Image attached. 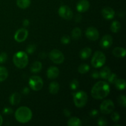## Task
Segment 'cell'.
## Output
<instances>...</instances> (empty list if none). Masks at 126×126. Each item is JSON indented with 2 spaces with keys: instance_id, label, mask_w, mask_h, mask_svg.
I'll return each instance as SVG.
<instances>
[{
  "instance_id": "obj_4",
  "label": "cell",
  "mask_w": 126,
  "mask_h": 126,
  "mask_svg": "<svg viewBox=\"0 0 126 126\" xmlns=\"http://www.w3.org/2000/svg\"><path fill=\"white\" fill-rule=\"evenodd\" d=\"M87 95L84 91H79L74 94V103L78 108H82L86 105L87 102Z\"/></svg>"
},
{
  "instance_id": "obj_29",
  "label": "cell",
  "mask_w": 126,
  "mask_h": 126,
  "mask_svg": "<svg viewBox=\"0 0 126 126\" xmlns=\"http://www.w3.org/2000/svg\"><path fill=\"white\" fill-rule=\"evenodd\" d=\"M118 102L120 105L122 107H126V98L124 95H121L118 98Z\"/></svg>"
},
{
  "instance_id": "obj_26",
  "label": "cell",
  "mask_w": 126,
  "mask_h": 126,
  "mask_svg": "<svg viewBox=\"0 0 126 126\" xmlns=\"http://www.w3.org/2000/svg\"><path fill=\"white\" fill-rule=\"evenodd\" d=\"M8 77V71L4 66H0V82L5 81Z\"/></svg>"
},
{
  "instance_id": "obj_14",
  "label": "cell",
  "mask_w": 126,
  "mask_h": 126,
  "mask_svg": "<svg viewBox=\"0 0 126 126\" xmlns=\"http://www.w3.org/2000/svg\"><path fill=\"white\" fill-rule=\"evenodd\" d=\"M102 14L103 18L107 20H111L115 16V12L114 10L110 7H106L102 9Z\"/></svg>"
},
{
  "instance_id": "obj_2",
  "label": "cell",
  "mask_w": 126,
  "mask_h": 126,
  "mask_svg": "<svg viewBox=\"0 0 126 126\" xmlns=\"http://www.w3.org/2000/svg\"><path fill=\"white\" fill-rule=\"evenodd\" d=\"M32 111L27 107H19L15 113L16 120L22 124L28 123L32 119Z\"/></svg>"
},
{
  "instance_id": "obj_28",
  "label": "cell",
  "mask_w": 126,
  "mask_h": 126,
  "mask_svg": "<svg viewBox=\"0 0 126 126\" xmlns=\"http://www.w3.org/2000/svg\"><path fill=\"white\" fill-rule=\"evenodd\" d=\"M78 70V72L79 73L85 74L89 72V71L90 70V67L87 64H82V65H79Z\"/></svg>"
},
{
  "instance_id": "obj_8",
  "label": "cell",
  "mask_w": 126,
  "mask_h": 126,
  "mask_svg": "<svg viewBox=\"0 0 126 126\" xmlns=\"http://www.w3.org/2000/svg\"><path fill=\"white\" fill-rule=\"evenodd\" d=\"M100 109L103 114H110L114 110V104L111 100H106L101 103Z\"/></svg>"
},
{
  "instance_id": "obj_39",
  "label": "cell",
  "mask_w": 126,
  "mask_h": 126,
  "mask_svg": "<svg viewBox=\"0 0 126 126\" xmlns=\"http://www.w3.org/2000/svg\"><path fill=\"white\" fill-rule=\"evenodd\" d=\"M90 114H91V116H92V117L97 116L98 114V110H92L91 111Z\"/></svg>"
},
{
  "instance_id": "obj_3",
  "label": "cell",
  "mask_w": 126,
  "mask_h": 126,
  "mask_svg": "<svg viewBox=\"0 0 126 126\" xmlns=\"http://www.w3.org/2000/svg\"><path fill=\"white\" fill-rule=\"evenodd\" d=\"M13 62L14 65L18 68H24L28 65V55L25 52H18L14 56Z\"/></svg>"
},
{
  "instance_id": "obj_22",
  "label": "cell",
  "mask_w": 126,
  "mask_h": 126,
  "mask_svg": "<svg viewBox=\"0 0 126 126\" xmlns=\"http://www.w3.org/2000/svg\"><path fill=\"white\" fill-rule=\"evenodd\" d=\"M17 6L20 9L28 8L31 4V0H17L16 1Z\"/></svg>"
},
{
  "instance_id": "obj_10",
  "label": "cell",
  "mask_w": 126,
  "mask_h": 126,
  "mask_svg": "<svg viewBox=\"0 0 126 126\" xmlns=\"http://www.w3.org/2000/svg\"><path fill=\"white\" fill-rule=\"evenodd\" d=\"M28 35V32L25 28H20L16 32L14 39L18 43H22L26 40Z\"/></svg>"
},
{
  "instance_id": "obj_40",
  "label": "cell",
  "mask_w": 126,
  "mask_h": 126,
  "mask_svg": "<svg viewBox=\"0 0 126 126\" xmlns=\"http://www.w3.org/2000/svg\"><path fill=\"white\" fill-rule=\"evenodd\" d=\"M63 114H65V116L69 117L71 115V111L68 109H65L63 110Z\"/></svg>"
},
{
  "instance_id": "obj_17",
  "label": "cell",
  "mask_w": 126,
  "mask_h": 126,
  "mask_svg": "<svg viewBox=\"0 0 126 126\" xmlns=\"http://www.w3.org/2000/svg\"><path fill=\"white\" fill-rule=\"evenodd\" d=\"M21 100V96L17 92H15L13 94L11 95L10 97V103L12 105H17L20 103Z\"/></svg>"
},
{
  "instance_id": "obj_20",
  "label": "cell",
  "mask_w": 126,
  "mask_h": 126,
  "mask_svg": "<svg viewBox=\"0 0 126 126\" xmlns=\"http://www.w3.org/2000/svg\"><path fill=\"white\" fill-rule=\"evenodd\" d=\"M59 83L56 81H53L49 85V92L51 94H56L59 92Z\"/></svg>"
},
{
  "instance_id": "obj_36",
  "label": "cell",
  "mask_w": 126,
  "mask_h": 126,
  "mask_svg": "<svg viewBox=\"0 0 126 126\" xmlns=\"http://www.w3.org/2000/svg\"><path fill=\"white\" fill-rule=\"evenodd\" d=\"M107 121L103 118H100L98 120V124L100 126H105L107 125Z\"/></svg>"
},
{
  "instance_id": "obj_15",
  "label": "cell",
  "mask_w": 126,
  "mask_h": 126,
  "mask_svg": "<svg viewBox=\"0 0 126 126\" xmlns=\"http://www.w3.org/2000/svg\"><path fill=\"white\" fill-rule=\"evenodd\" d=\"M59 70L56 66H50L47 71V76L49 79H53L59 76Z\"/></svg>"
},
{
  "instance_id": "obj_6",
  "label": "cell",
  "mask_w": 126,
  "mask_h": 126,
  "mask_svg": "<svg viewBox=\"0 0 126 126\" xmlns=\"http://www.w3.org/2000/svg\"><path fill=\"white\" fill-rule=\"evenodd\" d=\"M43 81L41 78L38 76H33L30 78L29 85L32 89L34 91H40L43 87Z\"/></svg>"
},
{
  "instance_id": "obj_38",
  "label": "cell",
  "mask_w": 126,
  "mask_h": 126,
  "mask_svg": "<svg viewBox=\"0 0 126 126\" xmlns=\"http://www.w3.org/2000/svg\"><path fill=\"white\" fill-rule=\"evenodd\" d=\"M12 112H13V111L10 108H4L2 111V113L5 114H12Z\"/></svg>"
},
{
  "instance_id": "obj_19",
  "label": "cell",
  "mask_w": 126,
  "mask_h": 126,
  "mask_svg": "<svg viewBox=\"0 0 126 126\" xmlns=\"http://www.w3.org/2000/svg\"><path fill=\"white\" fill-rule=\"evenodd\" d=\"M111 73V72L110 68L108 66H105L100 71V77L102 79H107L109 77Z\"/></svg>"
},
{
  "instance_id": "obj_34",
  "label": "cell",
  "mask_w": 126,
  "mask_h": 126,
  "mask_svg": "<svg viewBox=\"0 0 126 126\" xmlns=\"http://www.w3.org/2000/svg\"><path fill=\"white\" fill-rule=\"evenodd\" d=\"M7 59V55L6 52H1V54H0V63H1L6 62Z\"/></svg>"
},
{
  "instance_id": "obj_35",
  "label": "cell",
  "mask_w": 126,
  "mask_h": 126,
  "mask_svg": "<svg viewBox=\"0 0 126 126\" xmlns=\"http://www.w3.org/2000/svg\"><path fill=\"white\" fill-rule=\"evenodd\" d=\"M120 119V116L117 112H114L111 114V119L114 122H118Z\"/></svg>"
},
{
  "instance_id": "obj_41",
  "label": "cell",
  "mask_w": 126,
  "mask_h": 126,
  "mask_svg": "<svg viewBox=\"0 0 126 126\" xmlns=\"http://www.w3.org/2000/svg\"><path fill=\"white\" fill-rule=\"evenodd\" d=\"M29 24H30V23H29V20H28L25 19L24 21H23V25L25 26V27H27V26L29 25Z\"/></svg>"
},
{
  "instance_id": "obj_23",
  "label": "cell",
  "mask_w": 126,
  "mask_h": 126,
  "mask_svg": "<svg viewBox=\"0 0 126 126\" xmlns=\"http://www.w3.org/2000/svg\"><path fill=\"white\" fill-rule=\"evenodd\" d=\"M67 124L68 126H81L82 125V123L78 118L73 117L69 119Z\"/></svg>"
},
{
  "instance_id": "obj_31",
  "label": "cell",
  "mask_w": 126,
  "mask_h": 126,
  "mask_svg": "<svg viewBox=\"0 0 126 126\" xmlns=\"http://www.w3.org/2000/svg\"><path fill=\"white\" fill-rule=\"evenodd\" d=\"M36 50V46L34 44H30L27 46V49H26V52L27 53L29 54H33Z\"/></svg>"
},
{
  "instance_id": "obj_21",
  "label": "cell",
  "mask_w": 126,
  "mask_h": 126,
  "mask_svg": "<svg viewBox=\"0 0 126 126\" xmlns=\"http://www.w3.org/2000/svg\"><path fill=\"white\" fill-rule=\"evenodd\" d=\"M42 69V63L40 62L36 61L32 65L30 68V70L33 73H39Z\"/></svg>"
},
{
  "instance_id": "obj_16",
  "label": "cell",
  "mask_w": 126,
  "mask_h": 126,
  "mask_svg": "<svg viewBox=\"0 0 126 126\" xmlns=\"http://www.w3.org/2000/svg\"><path fill=\"white\" fill-rule=\"evenodd\" d=\"M126 54V50L124 48L117 47L113 50V54L114 56L118 58H124Z\"/></svg>"
},
{
  "instance_id": "obj_44",
  "label": "cell",
  "mask_w": 126,
  "mask_h": 126,
  "mask_svg": "<svg viewBox=\"0 0 126 126\" xmlns=\"http://www.w3.org/2000/svg\"><path fill=\"white\" fill-rule=\"evenodd\" d=\"M2 121H3V119H2V117L1 116V115L0 114V126L2 125Z\"/></svg>"
},
{
  "instance_id": "obj_33",
  "label": "cell",
  "mask_w": 126,
  "mask_h": 126,
  "mask_svg": "<svg viewBox=\"0 0 126 126\" xmlns=\"http://www.w3.org/2000/svg\"><path fill=\"white\" fill-rule=\"evenodd\" d=\"M70 40H71V38L68 35H65L63 37H62L61 38V42L62 44H68L70 43Z\"/></svg>"
},
{
  "instance_id": "obj_18",
  "label": "cell",
  "mask_w": 126,
  "mask_h": 126,
  "mask_svg": "<svg viewBox=\"0 0 126 126\" xmlns=\"http://www.w3.org/2000/svg\"><path fill=\"white\" fill-rule=\"evenodd\" d=\"M92 54V49L90 47H84L80 51V57L81 59H87Z\"/></svg>"
},
{
  "instance_id": "obj_27",
  "label": "cell",
  "mask_w": 126,
  "mask_h": 126,
  "mask_svg": "<svg viewBox=\"0 0 126 126\" xmlns=\"http://www.w3.org/2000/svg\"><path fill=\"white\" fill-rule=\"evenodd\" d=\"M115 86L118 89L124 90L126 88V81L123 79H117L115 82Z\"/></svg>"
},
{
  "instance_id": "obj_11",
  "label": "cell",
  "mask_w": 126,
  "mask_h": 126,
  "mask_svg": "<svg viewBox=\"0 0 126 126\" xmlns=\"http://www.w3.org/2000/svg\"><path fill=\"white\" fill-rule=\"evenodd\" d=\"M86 36L91 41H96L99 38V32L95 27H89L86 31Z\"/></svg>"
},
{
  "instance_id": "obj_30",
  "label": "cell",
  "mask_w": 126,
  "mask_h": 126,
  "mask_svg": "<svg viewBox=\"0 0 126 126\" xmlns=\"http://www.w3.org/2000/svg\"><path fill=\"white\" fill-rule=\"evenodd\" d=\"M70 89L72 91H75L79 87V82L77 79H73L70 82Z\"/></svg>"
},
{
  "instance_id": "obj_24",
  "label": "cell",
  "mask_w": 126,
  "mask_h": 126,
  "mask_svg": "<svg viewBox=\"0 0 126 126\" xmlns=\"http://www.w3.org/2000/svg\"><path fill=\"white\" fill-rule=\"evenodd\" d=\"M121 28V25L119 21H113L111 25V30L114 33H118L120 31Z\"/></svg>"
},
{
  "instance_id": "obj_13",
  "label": "cell",
  "mask_w": 126,
  "mask_h": 126,
  "mask_svg": "<svg viewBox=\"0 0 126 126\" xmlns=\"http://www.w3.org/2000/svg\"><path fill=\"white\" fill-rule=\"evenodd\" d=\"M90 3L87 0H80L76 5V9L80 13L85 12L89 9Z\"/></svg>"
},
{
  "instance_id": "obj_37",
  "label": "cell",
  "mask_w": 126,
  "mask_h": 126,
  "mask_svg": "<svg viewBox=\"0 0 126 126\" xmlns=\"http://www.w3.org/2000/svg\"><path fill=\"white\" fill-rule=\"evenodd\" d=\"M91 77L94 79H98V78L100 77L99 72H98V71H95V70L92 71V72L91 73Z\"/></svg>"
},
{
  "instance_id": "obj_9",
  "label": "cell",
  "mask_w": 126,
  "mask_h": 126,
  "mask_svg": "<svg viewBox=\"0 0 126 126\" xmlns=\"http://www.w3.org/2000/svg\"><path fill=\"white\" fill-rule=\"evenodd\" d=\"M59 14L62 18L65 20H71L73 16L71 8L66 5L60 6L59 9Z\"/></svg>"
},
{
  "instance_id": "obj_32",
  "label": "cell",
  "mask_w": 126,
  "mask_h": 126,
  "mask_svg": "<svg viewBox=\"0 0 126 126\" xmlns=\"http://www.w3.org/2000/svg\"><path fill=\"white\" fill-rule=\"evenodd\" d=\"M107 79H108V81L111 84L115 83L116 81L118 79H117V75L114 73H111L110 75L109 76V77Z\"/></svg>"
},
{
  "instance_id": "obj_7",
  "label": "cell",
  "mask_w": 126,
  "mask_h": 126,
  "mask_svg": "<svg viewBox=\"0 0 126 126\" xmlns=\"http://www.w3.org/2000/svg\"><path fill=\"white\" fill-rule=\"evenodd\" d=\"M49 59L51 61L57 64H61L63 62L64 55L60 50L57 49H54L49 52Z\"/></svg>"
},
{
  "instance_id": "obj_12",
  "label": "cell",
  "mask_w": 126,
  "mask_h": 126,
  "mask_svg": "<svg viewBox=\"0 0 126 126\" xmlns=\"http://www.w3.org/2000/svg\"><path fill=\"white\" fill-rule=\"evenodd\" d=\"M113 44V38L109 34L105 35L100 41V46L103 49H108Z\"/></svg>"
},
{
  "instance_id": "obj_5",
  "label": "cell",
  "mask_w": 126,
  "mask_h": 126,
  "mask_svg": "<svg viewBox=\"0 0 126 126\" xmlns=\"http://www.w3.org/2000/svg\"><path fill=\"white\" fill-rule=\"evenodd\" d=\"M106 62V57L101 51H97L94 54L91 60V64L94 68L103 66Z\"/></svg>"
},
{
  "instance_id": "obj_43",
  "label": "cell",
  "mask_w": 126,
  "mask_h": 126,
  "mask_svg": "<svg viewBox=\"0 0 126 126\" xmlns=\"http://www.w3.org/2000/svg\"><path fill=\"white\" fill-rule=\"evenodd\" d=\"M23 93L25 94H28L29 93V89H28V88H27V87H25V88L24 89H23Z\"/></svg>"
},
{
  "instance_id": "obj_25",
  "label": "cell",
  "mask_w": 126,
  "mask_h": 126,
  "mask_svg": "<svg viewBox=\"0 0 126 126\" xmlns=\"http://www.w3.org/2000/svg\"><path fill=\"white\" fill-rule=\"evenodd\" d=\"M82 35V31L78 27H76L74 28L71 32V36L74 39H78L81 38Z\"/></svg>"
},
{
  "instance_id": "obj_42",
  "label": "cell",
  "mask_w": 126,
  "mask_h": 126,
  "mask_svg": "<svg viewBox=\"0 0 126 126\" xmlns=\"http://www.w3.org/2000/svg\"><path fill=\"white\" fill-rule=\"evenodd\" d=\"M46 56V54H45V52H41L40 54H39V57H40L41 59H45Z\"/></svg>"
},
{
  "instance_id": "obj_1",
  "label": "cell",
  "mask_w": 126,
  "mask_h": 126,
  "mask_svg": "<svg viewBox=\"0 0 126 126\" xmlns=\"http://www.w3.org/2000/svg\"><path fill=\"white\" fill-rule=\"evenodd\" d=\"M110 92V86L105 81H99L97 82L91 90V95L93 98L101 100L108 95Z\"/></svg>"
}]
</instances>
